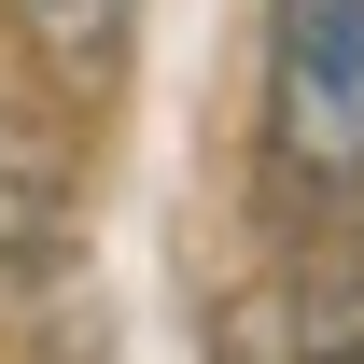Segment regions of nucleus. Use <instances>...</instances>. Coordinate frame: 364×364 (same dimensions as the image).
I'll use <instances>...</instances> for the list:
<instances>
[{
    "label": "nucleus",
    "instance_id": "7ed1b4c3",
    "mask_svg": "<svg viewBox=\"0 0 364 364\" xmlns=\"http://www.w3.org/2000/svg\"><path fill=\"white\" fill-rule=\"evenodd\" d=\"M28 28H43L70 70H98V56L127 43V0H28Z\"/></svg>",
    "mask_w": 364,
    "mask_h": 364
},
{
    "label": "nucleus",
    "instance_id": "f03ea898",
    "mask_svg": "<svg viewBox=\"0 0 364 364\" xmlns=\"http://www.w3.org/2000/svg\"><path fill=\"white\" fill-rule=\"evenodd\" d=\"M56 225H70V154H56V127L0 112V280H14V267H43Z\"/></svg>",
    "mask_w": 364,
    "mask_h": 364
},
{
    "label": "nucleus",
    "instance_id": "20e7f679",
    "mask_svg": "<svg viewBox=\"0 0 364 364\" xmlns=\"http://www.w3.org/2000/svg\"><path fill=\"white\" fill-rule=\"evenodd\" d=\"M280 364H364V280H322V322H309Z\"/></svg>",
    "mask_w": 364,
    "mask_h": 364
},
{
    "label": "nucleus",
    "instance_id": "f257e3e1",
    "mask_svg": "<svg viewBox=\"0 0 364 364\" xmlns=\"http://www.w3.org/2000/svg\"><path fill=\"white\" fill-rule=\"evenodd\" d=\"M280 28V154L364 182V0H267Z\"/></svg>",
    "mask_w": 364,
    "mask_h": 364
}]
</instances>
